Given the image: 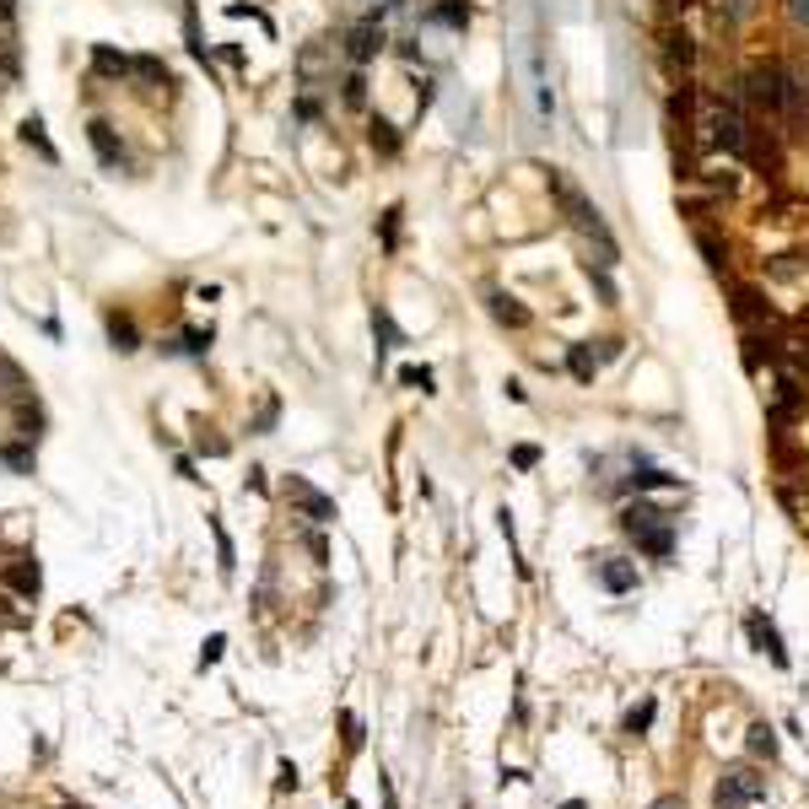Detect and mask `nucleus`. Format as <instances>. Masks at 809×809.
Segmentation results:
<instances>
[{"mask_svg":"<svg viewBox=\"0 0 809 809\" xmlns=\"http://www.w3.org/2000/svg\"><path fill=\"white\" fill-rule=\"evenodd\" d=\"M400 383H404V389H421V394H432V367H400Z\"/></svg>","mask_w":809,"mask_h":809,"instance_id":"393cba45","label":"nucleus"},{"mask_svg":"<svg viewBox=\"0 0 809 809\" xmlns=\"http://www.w3.org/2000/svg\"><path fill=\"white\" fill-rule=\"evenodd\" d=\"M287 502H297V508H302L313 523L335 519V497H324V491H319V486H308L302 475H291V480H287Z\"/></svg>","mask_w":809,"mask_h":809,"instance_id":"6e6552de","label":"nucleus"},{"mask_svg":"<svg viewBox=\"0 0 809 809\" xmlns=\"http://www.w3.org/2000/svg\"><path fill=\"white\" fill-rule=\"evenodd\" d=\"M373 146H378L383 157H394V152H400V135H394V124H389V119H373Z\"/></svg>","mask_w":809,"mask_h":809,"instance_id":"5701e85b","label":"nucleus"},{"mask_svg":"<svg viewBox=\"0 0 809 809\" xmlns=\"http://www.w3.org/2000/svg\"><path fill=\"white\" fill-rule=\"evenodd\" d=\"M653 712H658V701H653V696H642V701H636L632 712H626V723H621V729H626V734H647V729H653Z\"/></svg>","mask_w":809,"mask_h":809,"instance_id":"a211bd4d","label":"nucleus"},{"mask_svg":"<svg viewBox=\"0 0 809 809\" xmlns=\"http://www.w3.org/2000/svg\"><path fill=\"white\" fill-rule=\"evenodd\" d=\"M222 647H227V636H211V642L200 647V669H205V664H216V658H222Z\"/></svg>","mask_w":809,"mask_h":809,"instance_id":"c85d7f7f","label":"nucleus"},{"mask_svg":"<svg viewBox=\"0 0 809 809\" xmlns=\"http://www.w3.org/2000/svg\"><path fill=\"white\" fill-rule=\"evenodd\" d=\"M394 232H400V205H394V211L383 216V243H394Z\"/></svg>","mask_w":809,"mask_h":809,"instance_id":"2f4dec72","label":"nucleus"},{"mask_svg":"<svg viewBox=\"0 0 809 809\" xmlns=\"http://www.w3.org/2000/svg\"><path fill=\"white\" fill-rule=\"evenodd\" d=\"M745 636H751V647H755V653H766V658H772L777 669H788V647H783V636H777V626H772V621H766L761 610H751V615H745Z\"/></svg>","mask_w":809,"mask_h":809,"instance_id":"0eeeda50","label":"nucleus"},{"mask_svg":"<svg viewBox=\"0 0 809 809\" xmlns=\"http://www.w3.org/2000/svg\"><path fill=\"white\" fill-rule=\"evenodd\" d=\"M621 356V341H599V362H615Z\"/></svg>","mask_w":809,"mask_h":809,"instance_id":"473e14b6","label":"nucleus"},{"mask_svg":"<svg viewBox=\"0 0 809 809\" xmlns=\"http://www.w3.org/2000/svg\"><path fill=\"white\" fill-rule=\"evenodd\" d=\"M373 335H378V362H383V356H389V351H394V341H400V335H394V324H389V313H383V308H378V313H373Z\"/></svg>","mask_w":809,"mask_h":809,"instance_id":"4be33fe9","label":"nucleus"},{"mask_svg":"<svg viewBox=\"0 0 809 809\" xmlns=\"http://www.w3.org/2000/svg\"><path fill=\"white\" fill-rule=\"evenodd\" d=\"M109 341H114L119 351L141 346V335H135V319H130V313H109Z\"/></svg>","mask_w":809,"mask_h":809,"instance_id":"f3484780","label":"nucleus"},{"mask_svg":"<svg viewBox=\"0 0 809 809\" xmlns=\"http://www.w3.org/2000/svg\"><path fill=\"white\" fill-rule=\"evenodd\" d=\"M341 723H346V751H362V723H356V718H341Z\"/></svg>","mask_w":809,"mask_h":809,"instance_id":"c756f323","label":"nucleus"},{"mask_svg":"<svg viewBox=\"0 0 809 809\" xmlns=\"http://www.w3.org/2000/svg\"><path fill=\"white\" fill-rule=\"evenodd\" d=\"M745 745H751V755H761V761H777V734H772L766 723H751V740H745Z\"/></svg>","mask_w":809,"mask_h":809,"instance_id":"6ab92c4d","label":"nucleus"},{"mask_svg":"<svg viewBox=\"0 0 809 809\" xmlns=\"http://www.w3.org/2000/svg\"><path fill=\"white\" fill-rule=\"evenodd\" d=\"M707 130H712V141H718L723 152L751 157V119L740 114L734 98H712V103H707Z\"/></svg>","mask_w":809,"mask_h":809,"instance_id":"20e7f679","label":"nucleus"},{"mask_svg":"<svg viewBox=\"0 0 809 809\" xmlns=\"http://www.w3.org/2000/svg\"><path fill=\"white\" fill-rule=\"evenodd\" d=\"M562 809H583V804H562Z\"/></svg>","mask_w":809,"mask_h":809,"instance_id":"c9c22d12","label":"nucleus"},{"mask_svg":"<svg viewBox=\"0 0 809 809\" xmlns=\"http://www.w3.org/2000/svg\"><path fill=\"white\" fill-rule=\"evenodd\" d=\"M567 367H573L578 383H594V378H599V356H594V346H567Z\"/></svg>","mask_w":809,"mask_h":809,"instance_id":"4468645a","label":"nucleus"},{"mask_svg":"<svg viewBox=\"0 0 809 809\" xmlns=\"http://www.w3.org/2000/svg\"><path fill=\"white\" fill-rule=\"evenodd\" d=\"M16 16V0H0V22H11Z\"/></svg>","mask_w":809,"mask_h":809,"instance_id":"f704fd0d","label":"nucleus"},{"mask_svg":"<svg viewBox=\"0 0 809 809\" xmlns=\"http://www.w3.org/2000/svg\"><path fill=\"white\" fill-rule=\"evenodd\" d=\"M621 534H632L636 551H647V556H658V562H669L675 556V519L664 513V508H653V502H626L621 508Z\"/></svg>","mask_w":809,"mask_h":809,"instance_id":"f257e3e1","label":"nucleus"},{"mask_svg":"<svg viewBox=\"0 0 809 809\" xmlns=\"http://www.w3.org/2000/svg\"><path fill=\"white\" fill-rule=\"evenodd\" d=\"M594 578H599V588H610V594H632L636 588V567L632 562H621V556H599V562H594Z\"/></svg>","mask_w":809,"mask_h":809,"instance_id":"9d476101","label":"nucleus"},{"mask_svg":"<svg viewBox=\"0 0 809 809\" xmlns=\"http://www.w3.org/2000/svg\"><path fill=\"white\" fill-rule=\"evenodd\" d=\"M755 11V0H718V27H740Z\"/></svg>","mask_w":809,"mask_h":809,"instance_id":"aec40b11","label":"nucleus"},{"mask_svg":"<svg viewBox=\"0 0 809 809\" xmlns=\"http://www.w3.org/2000/svg\"><path fill=\"white\" fill-rule=\"evenodd\" d=\"M0 578L11 583L22 599H38V588H44V573H38V562H33V556H16V562L0 573Z\"/></svg>","mask_w":809,"mask_h":809,"instance_id":"9b49d317","label":"nucleus"},{"mask_svg":"<svg viewBox=\"0 0 809 809\" xmlns=\"http://www.w3.org/2000/svg\"><path fill=\"white\" fill-rule=\"evenodd\" d=\"M788 16H793L799 27H809V0H788Z\"/></svg>","mask_w":809,"mask_h":809,"instance_id":"7c9ffc66","label":"nucleus"},{"mask_svg":"<svg viewBox=\"0 0 809 809\" xmlns=\"http://www.w3.org/2000/svg\"><path fill=\"white\" fill-rule=\"evenodd\" d=\"M346 103H351V109H362V103H367V81H362V70H351V76H346Z\"/></svg>","mask_w":809,"mask_h":809,"instance_id":"bb28decb","label":"nucleus"},{"mask_svg":"<svg viewBox=\"0 0 809 809\" xmlns=\"http://www.w3.org/2000/svg\"><path fill=\"white\" fill-rule=\"evenodd\" d=\"M513 464H519V469H534V464H540V448H534V443H519V448H513Z\"/></svg>","mask_w":809,"mask_h":809,"instance_id":"cd10ccee","label":"nucleus"},{"mask_svg":"<svg viewBox=\"0 0 809 809\" xmlns=\"http://www.w3.org/2000/svg\"><path fill=\"white\" fill-rule=\"evenodd\" d=\"M211 341H216L211 330H184L173 351H184V356H205V351H211Z\"/></svg>","mask_w":809,"mask_h":809,"instance_id":"412c9836","label":"nucleus"},{"mask_svg":"<svg viewBox=\"0 0 809 809\" xmlns=\"http://www.w3.org/2000/svg\"><path fill=\"white\" fill-rule=\"evenodd\" d=\"M135 76H141V81H157V87H163V81H168V65H163L157 55H141V59H135Z\"/></svg>","mask_w":809,"mask_h":809,"instance_id":"b1692460","label":"nucleus"},{"mask_svg":"<svg viewBox=\"0 0 809 809\" xmlns=\"http://www.w3.org/2000/svg\"><path fill=\"white\" fill-rule=\"evenodd\" d=\"M653 809H686V799H680V793H664V799H658Z\"/></svg>","mask_w":809,"mask_h":809,"instance_id":"72a5a7b5","label":"nucleus"},{"mask_svg":"<svg viewBox=\"0 0 809 809\" xmlns=\"http://www.w3.org/2000/svg\"><path fill=\"white\" fill-rule=\"evenodd\" d=\"M551 189H556V200H562V211H567V222L583 232V243H599V265H615L621 254H615V237H610V227H604V216H599V205L588 200V194H578L567 178H551Z\"/></svg>","mask_w":809,"mask_h":809,"instance_id":"f03ea898","label":"nucleus"},{"mask_svg":"<svg viewBox=\"0 0 809 809\" xmlns=\"http://www.w3.org/2000/svg\"><path fill=\"white\" fill-rule=\"evenodd\" d=\"M22 141H27V146H33V152H38V157H44V163H59L55 141H49V135H44V119H38V114H27V119H22Z\"/></svg>","mask_w":809,"mask_h":809,"instance_id":"f8f14e48","label":"nucleus"},{"mask_svg":"<svg viewBox=\"0 0 809 809\" xmlns=\"http://www.w3.org/2000/svg\"><path fill=\"white\" fill-rule=\"evenodd\" d=\"M346 55H351V65H367V59L383 55V11H373L367 22H356V27H351Z\"/></svg>","mask_w":809,"mask_h":809,"instance_id":"423d86ee","label":"nucleus"},{"mask_svg":"<svg viewBox=\"0 0 809 809\" xmlns=\"http://www.w3.org/2000/svg\"><path fill=\"white\" fill-rule=\"evenodd\" d=\"M92 65H98V76H135V59L114 55L109 44H98V49H92Z\"/></svg>","mask_w":809,"mask_h":809,"instance_id":"2eb2a0df","label":"nucleus"},{"mask_svg":"<svg viewBox=\"0 0 809 809\" xmlns=\"http://www.w3.org/2000/svg\"><path fill=\"white\" fill-rule=\"evenodd\" d=\"M745 98L755 103V114H772L783 124V109H788V65L783 59H755L745 70Z\"/></svg>","mask_w":809,"mask_h":809,"instance_id":"7ed1b4c3","label":"nucleus"},{"mask_svg":"<svg viewBox=\"0 0 809 809\" xmlns=\"http://www.w3.org/2000/svg\"><path fill=\"white\" fill-rule=\"evenodd\" d=\"M766 799V777L751 772V766H729L723 777H718V793H712V804L718 809H751Z\"/></svg>","mask_w":809,"mask_h":809,"instance_id":"39448f33","label":"nucleus"},{"mask_svg":"<svg viewBox=\"0 0 809 809\" xmlns=\"http://www.w3.org/2000/svg\"><path fill=\"white\" fill-rule=\"evenodd\" d=\"M426 16H432V22H443V27H469V0H443V5H432V11H426Z\"/></svg>","mask_w":809,"mask_h":809,"instance_id":"dca6fc26","label":"nucleus"},{"mask_svg":"<svg viewBox=\"0 0 809 809\" xmlns=\"http://www.w3.org/2000/svg\"><path fill=\"white\" fill-rule=\"evenodd\" d=\"M87 141H92V152H98V163H103L109 173H119V168L130 163V157H124V141L114 135L109 119H92V124H87Z\"/></svg>","mask_w":809,"mask_h":809,"instance_id":"1a4fd4ad","label":"nucleus"},{"mask_svg":"<svg viewBox=\"0 0 809 809\" xmlns=\"http://www.w3.org/2000/svg\"><path fill=\"white\" fill-rule=\"evenodd\" d=\"M211 529H216V556H222V573H227V578H232V567H237V556H232V540H227V529H222V523H211Z\"/></svg>","mask_w":809,"mask_h":809,"instance_id":"a878e982","label":"nucleus"},{"mask_svg":"<svg viewBox=\"0 0 809 809\" xmlns=\"http://www.w3.org/2000/svg\"><path fill=\"white\" fill-rule=\"evenodd\" d=\"M491 319H502L508 330H523V324H529V313L519 308V297H508V291H491Z\"/></svg>","mask_w":809,"mask_h":809,"instance_id":"ddd939ff","label":"nucleus"}]
</instances>
